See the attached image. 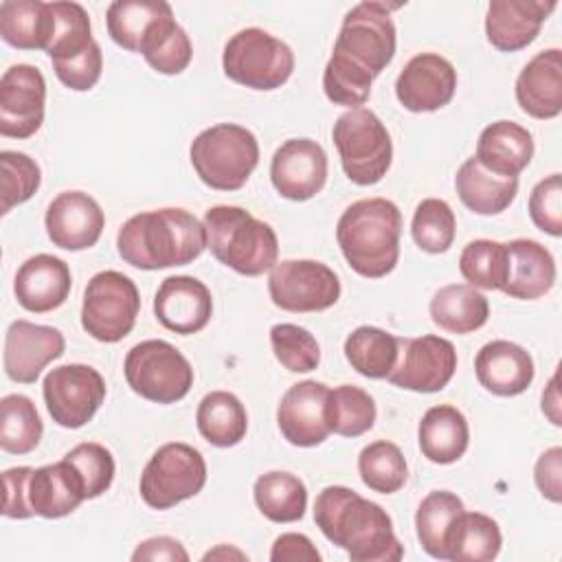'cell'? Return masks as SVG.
Here are the masks:
<instances>
[{
    "label": "cell",
    "mask_w": 562,
    "mask_h": 562,
    "mask_svg": "<svg viewBox=\"0 0 562 562\" xmlns=\"http://www.w3.org/2000/svg\"><path fill=\"white\" fill-rule=\"evenodd\" d=\"M314 522L351 562H397L404 547L393 531L386 509L351 487L327 485L314 501Z\"/></svg>",
    "instance_id": "1"
},
{
    "label": "cell",
    "mask_w": 562,
    "mask_h": 562,
    "mask_svg": "<svg viewBox=\"0 0 562 562\" xmlns=\"http://www.w3.org/2000/svg\"><path fill=\"white\" fill-rule=\"evenodd\" d=\"M206 248L204 224L187 209L165 206L132 215L116 233V250L138 270L193 263Z\"/></svg>",
    "instance_id": "2"
},
{
    "label": "cell",
    "mask_w": 562,
    "mask_h": 562,
    "mask_svg": "<svg viewBox=\"0 0 562 562\" xmlns=\"http://www.w3.org/2000/svg\"><path fill=\"white\" fill-rule=\"evenodd\" d=\"M402 213L386 198L349 204L336 224V241L349 268L364 279H382L400 259Z\"/></svg>",
    "instance_id": "3"
},
{
    "label": "cell",
    "mask_w": 562,
    "mask_h": 562,
    "mask_svg": "<svg viewBox=\"0 0 562 562\" xmlns=\"http://www.w3.org/2000/svg\"><path fill=\"white\" fill-rule=\"evenodd\" d=\"M206 248L211 255L244 277H259L274 268L279 239L274 228L250 211L231 204L211 206L204 213Z\"/></svg>",
    "instance_id": "4"
},
{
    "label": "cell",
    "mask_w": 562,
    "mask_h": 562,
    "mask_svg": "<svg viewBox=\"0 0 562 562\" xmlns=\"http://www.w3.org/2000/svg\"><path fill=\"white\" fill-rule=\"evenodd\" d=\"M198 178L215 191H237L259 162L257 136L237 123H217L202 130L189 147Z\"/></svg>",
    "instance_id": "5"
},
{
    "label": "cell",
    "mask_w": 562,
    "mask_h": 562,
    "mask_svg": "<svg viewBox=\"0 0 562 562\" xmlns=\"http://www.w3.org/2000/svg\"><path fill=\"white\" fill-rule=\"evenodd\" d=\"M331 140L338 149L345 176L358 187L378 184L391 169V134L380 116L364 105L347 110L336 119Z\"/></svg>",
    "instance_id": "6"
},
{
    "label": "cell",
    "mask_w": 562,
    "mask_h": 562,
    "mask_svg": "<svg viewBox=\"0 0 562 562\" xmlns=\"http://www.w3.org/2000/svg\"><path fill=\"white\" fill-rule=\"evenodd\" d=\"M222 70L231 81L250 90H277L294 72V53L272 33L248 26L224 44Z\"/></svg>",
    "instance_id": "7"
},
{
    "label": "cell",
    "mask_w": 562,
    "mask_h": 562,
    "mask_svg": "<svg viewBox=\"0 0 562 562\" xmlns=\"http://www.w3.org/2000/svg\"><path fill=\"white\" fill-rule=\"evenodd\" d=\"M123 375L136 395L154 404H176L193 386L191 362L160 338L134 345L123 360Z\"/></svg>",
    "instance_id": "8"
},
{
    "label": "cell",
    "mask_w": 562,
    "mask_h": 562,
    "mask_svg": "<svg viewBox=\"0 0 562 562\" xmlns=\"http://www.w3.org/2000/svg\"><path fill=\"white\" fill-rule=\"evenodd\" d=\"M204 483L206 461L202 452L184 441H169L145 463L138 490L151 509H169L200 494Z\"/></svg>",
    "instance_id": "9"
},
{
    "label": "cell",
    "mask_w": 562,
    "mask_h": 562,
    "mask_svg": "<svg viewBox=\"0 0 562 562\" xmlns=\"http://www.w3.org/2000/svg\"><path fill=\"white\" fill-rule=\"evenodd\" d=\"M140 312V294L136 283L119 270L97 272L81 303V327L99 342H119L136 325Z\"/></svg>",
    "instance_id": "10"
},
{
    "label": "cell",
    "mask_w": 562,
    "mask_h": 562,
    "mask_svg": "<svg viewBox=\"0 0 562 562\" xmlns=\"http://www.w3.org/2000/svg\"><path fill=\"white\" fill-rule=\"evenodd\" d=\"M391 9L375 0L351 7L342 18L331 53L347 57L375 79L393 61L397 46Z\"/></svg>",
    "instance_id": "11"
},
{
    "label": "cell",
    "mask_w": 562,
    "mask_h": 562,
    "mask_svg": "<svg viewBox=\"0 0 562 562\" xmlns=\"http://www.w3.org/2000/svg\"><path fill=\"white\" fill-rule=\"evenodd\" d=\"M270 301L283 312H323L338 303V274L323 261L283 259L268 277Z\"/></svg>",
    "instance_id": "12"
},
{
    "label": "cell",
    "mask_w": 562,
    "mask_h": 562,
    "mask_svg": "<svg viewBox=\"0 0 562 562\" xmlns=\"http://www.w3.org/2000/svg\"><path fill=\"white\" fill-rule=\"evenodd\" d=\"M105 380L90 364H61L50 369L42 382V395L48 415L61 428L77 430L86 426L105 400Z\"/></svg>",
    "instance_id": "13"
},
{
    "label": "cell",
    "mask_w": 562,
    "mask_h": 562,
    "mask_svg": "<svg viewBox=\"0 0 562 562\" xmlns=\"http://www.w3.org/2000/svg\"><path fill=\"white\" fill-rule=\"evenodd\" d=\"M397 360L389 382L404 391L437 393L448 386L457 371V351L448 338L424 334L419 338H397Z\"/></svg>",
    "instance_id": "14"
},
{
    "label": "cell",
    "mask_w": 562,
    "mask_h": 562,
    "mask_svg": "<svg viewBox=\"0 0 562 562\" xmlns=\"http://www.w3.org/2000/svg\"><path fill=\"white\" fill-rule=\"evenodd\" d=\"M46 79L31 64H13L0 79V134L31 138L44 123Z\"/></svg>",
    "instance_id": "15"
},
{
    "label": "cell",
    "mask_w": 562,
    "mask_h": 562,
    "mask_svg": "<svg viewBox=\"0 0 562 562\" xmlns=\"http://www.w3.org/2000/svg\"><path fill=\"white\" fill-rule=\"evenodd\" d=\"M270 180L277 193L292 202H305L327 182V154L312 138H288L270 160Z\"/></svg>",
    "instance_id": "16"
},
{
    "label": "cell",
    "mask_w": 562,
    "mask_h": 562,
    "mask_svg": "<svg viewBox=\"0 0 562 562\" xmlns=\"http://www.w3.org/2000/svg\"><path fill=\"white\" fill-rule=\"evenodd\" d=\"M457 92V70L439 53H419L411 57L395 79V97L408 112H437L446 108Z\"/></svg>",
    "instance_id": "17"
},
{
    "label": "cell",
    "mask_w": 562,
    "mask_h": 562,
    "mask_svg": "<svg viewBox=\"0 0 562 562\" xmlns=\"http://www.w3.org/2000/svg\"><path fill=\"white\" fill-rule=\"evenodd\" d=\"M64 349L66 338L57 327L18 318L4 334V373L18 384H33L48 362L64 356Z\"/></svg>",
    "instance_id": "18"
},
{
    "label": "cell",
    "mask_w": 562,
    "mask_h": 562,
    "mask_svg": "<svg viewBox=\"0 0 562 562\" xmlns=\"http://www.w3.org/2000/svg\"><path fill=\"white\" fill-rule=\"evenodd\" d=\"M327 393V384L303 380L281 395L277 406V426L288 443L296 448H314L329 437L331 430L325 415Z\"/></svg>",
    "instance_id": "19"
},
{
    "label": "cell",
    "mask_w": 562,
    "mask_h": 562,
    "mask_svg": "<svg viewBox=\"0 0 562 562\" xmlns=\"http://www.w3.org/2000/svg\"><path fill=\"white\" fill-rule=\"evenodd\" d=\"M46 235L61 250L92 248L105 226V215L99 202L83 191H64L46 209Z\"/></svg>",
    "instance_id": "20"
},
{
    "label": "cell",
    "mask_w": 562,
    "mask_h": 562,
    "mask_svg": "<svg viewBox=\"0 0 562 562\" xmlns=\"http://www.w3.org/2000/svg\"><path fill=\"white\" fill-rule=\"evenodd\" d=\"M154 314L156 321L173 334H198L213 316L211 290L189 274L167 277L156 290Z\"/></svg>",
    "instance_id": "21"
},
{
    "label": "cell",
    "mask_w": 562,
    "mask_h": 562,
    "mask_svg": "<svg viewBox=\"0 0 562 562\" xmlns=\"http://www.w3.org/2000/svg\"><path fill=\"white\" fill-rule=\"evenodd\" d=\"M555 7V0H492L485 13V37L501 53L522 50L538 37Z\"/></svg>",
    "instance_id": "22"
},
{
    "label": "cell",
    "mask_w": 562,
    "mask_h": 562,
    "mask_svg": "<svg viewBox=\"0 0 562 562\" xmlns=\"http://www.w3.org/2000/svg\"><path fill=\"white\" fill-rule=\"evenodd\" d=\"M72 274L64 259L40 252L29 257L15 272L13 292L18 303L33 314H46L61 307L70 294Z\"/></svg>",
    "instance_id": "23"
},
{
    "label": "cell",
    "mask_w": 562,
    "mask_h": 562,
    "mask_svg": "<svg viewBox=\"0 0 562 562\" xmlns=\"http://www.w3.org/2000/svg\"><path fill=\"white\" fill-rule=\"evenodd\" d=\"M479 384L498 397L525 393L536 375L531 353L512 340H490L474 356Z\"/></svg>",
    "instance_id": "24"
},
{
    "label": "cell",
    "mask_w": 562,
    "mask_h": 562,
    "mask_svg": "<svg viewBox=\"0 0 562 562\" xmlns=\"http://www.w3.org/2000/svg\"><path fill=\"white\" fill-rule=\"evenodd\" d=\"M173 22V9L165 0H116L105 13L108 35L112 42L140 55Z\"/></svg>",
    "instance_id": "25"
},
{
    "label": "cell",
    "mask_w": 562,
    "mask_h": 562,
    "mask_svg": "<svg viewBox=\"0 0 562 562\" xmlns=\"http://www.w3.org/2000/svg\"><path fill=\"white\" fill-rule=\"evenodd\" d=\"M514 92L525 114L540 121L555 119L562 112V50L536 53L518 72Z\"/></svg>",
    "instance_id": "26"
},
{
    "label": "cell",
    "mask_w": 562,
    "mask_h": 562,
    "mask_svg": "<svg viewBox=\"0 0 562 562\" xmlns=\"http://www.w3.org/2000/svg\"><path fill=\"white\" fill-rule=\"evenodd\" d=\"M507 272L501 292L518 301H536L555 283V259L536 239H512L505 244Z\"/></svg>",
    "instance_id": "27"
},
{
    "label": "cell",
    "mask_w": 562,
    "mask_h": 562,
    "mask_svg": "<svg viewBox=\"0 0 562 562\" xmlns=\"http://www.w3.org/2000/svg\"><path fill=\"white\" fill-rule=\"evenodd\" d=\"M474 158L490 173L518 178L533 158V136L520 123L494 121L479 134Z\"/></svg>",
    "instance_id": "28"
},
{
    "label": "cell",
    "mask_w": 562,
    "mask_h": 562,
    "mask_svg": "<svg viewBox=\"0 0 562 562\" xmlns=\"http://www.w3.org/2000/svg\"><path fill=\"white\" fill-rule=\"evenodd\" d=\"M83 501V483L66 459L33 468L29 479V503L35 516L48 520L64 518L72 514Z\"/></svg>",
    "instance_id": "29"
},
{
    "label": "cell",
    "mask_w": 562,
    "mask_h": 562,
    "mask_svg": "<svg viewBox=\"0 0 562 562\" xmlns=\"http://www.w3.org/2000/svg\"><path fill=\"white\" fill-rule=\"evenodd\" d=\"M417 441L422 454L437 465L459 461L470 446V426L465 415L452 404L430 406L419 422Z\"/></svg>",
    "instance_id": "30"
},
{
    "label": "cell",
    "mask_w": 562,
    "mask_h": 562,
    "mask_svg": "<svg viewBox=\"0 0 562 562\" xmlns=\"http://www.w3.org/2000/svg\"><path fill=\"white\" fill-rule=\"evenodd\" d=\"M55 35L50 2L4 0L0 2V37L18 50H48Z\"/></svg>",
    "instance_id": "31"
},
{
    "label": "cell",
    "mask_w": 562,
    "mask_h": 562,
    "mask_svg": "<svg viewBox=\"0 0 562 562\" xmlns=\"http://www.w3.org/2000/svg\"><path fill=\"white\" fill-rule=\"evenodd\" d=\"M454 189L463 206L476 215H498L503 213L518 193V178H501L490 173L472 156L463 160L454 176Z\"/></svg>",
    "instance_id": "32"
},
{
    "label": "cell",
    "mask_w": 562,
    "mask_h": 562,
    "mask_svg": "<svg viewBox=\"0 0 562 562\" xmlns=\"http://www.w3.org/2000/svg\"><path fill=\"white\" fill-rule=\"evenodd\" d=\"M430 321L450 334H472L490 318V303L485 294L468 283H450L439 288L428 305Z\"/></svg>",
    "instance_id": "33"
},
{
    "label": "cell",
    "mask_w": 562,
    "mask_h": 562,
    "mask_svg": "<svg viewBox=\"0 0 562 562\" xmlns=\"http://www.w3.org/2000/svg\"><path fill=\"white\" fill-rule=\"evenodd\" d=\"M503 533L498 522L481 512H461L446 538V560L490 562L501 553Z\"/></svg>",
    "instance_id": "34"
},
{
    "label": "cell",
    "mask_w": 562,
    "mask_h": 562,
    "mask_svg": "<svg viewBox=\"0 0 562 562\" xmlns=\"http://www.w3.org/2000/svg\"><path fill=\"white\" fill-rule=\"evenodd\" d=\"M195 424L211 446L233 448L246 437L248 413L235 393L211 391L198 404Z\"/></svg>",
    "instance_id": "35"
},
{
    "label": "cell",
    "mask_w": 562,
    "mask_h": 562,
    "mask_svg": "<svg viewBox=\"0 0 562 562\" xmlns=\"http://www.w3.org/2000/svg\"><path fill=\"white\" fill-rule=\"evenodd\" d=\"M252 498L261 516L272 522H296L307 509V487L292 472L272 470L257 476Z\"/></svg>",
    "instance_id": "36"
},
{
    "label": "cell",
    "mask_w": 562,
    "mask_h": 562,
    "mask_svg": "<svg viewBox=\"0 0 562 562\" xmlns=\"http://www.w3.org/2000/svg\"><path fill=\"white\" fill-rule=\"evenodd\" d=\"M397 336L373 325H360L345 338V358L360 375L384 380L397 360Z\"/></svg>",
    "instance_id": "37"
},
{
    "label": "cell",
    "mask_w": 562,
    "mask_h": 562,
    "mask_svg": "<svg viewBox=\"0 0 562 562\" xmlns=\"http://www.w3.org/2000/svg\"><path fill=\"white\" fill-rule=\"evenodd\" d=\"M463 509V501L448 490H435L422 498L415 512V531L422 549L430 558L446 560V538Z\"/></svg>",
    "instance_id": "38"
},
{
    "label": "cell",
    "mask_w": 562,
    "mask_h": 562,
    "mask_svg": "<svg viewBox=\"0 0 562 562\" xmlns=\"http://www.w3.org/2000/svg\"><path fill=\"white\" fill-rule=\"evenodd\" d=\"M44 424L31 397L9 393L0 400V448L9 454H29L40 446Z\"/></svg>",
    "instance_id": "39"
},
{
    "label": "cell",
    "mask_w": 562,
    "mask_h": 562,
    "mask_svg": "<svg viewBox=\"0 0 562 562\" xmlns=\"http://www.w3.org/2000/svg\"><path fill=\"white\" fill-rule=\"evenodd\" d=\"M325 415L329 430L340 437H360L373 428L378 408L373 397L353 384H340L329 389Z\"/></svg>",
    "instance_id": "40"
},
{
    "label": "cell",
    "mask_w": 562,
    "mask_h": 562,
    "mask_svg": "<svg viewBox=\"0 0 562 562\" xmlns=\"http://www.w3.org/2000/svg\"><path fill=\"white\" fill-rule=\"evenodd\" d=\"M358 474L369 490L378 494H395L408 479V465L400 446L378 439L360 450Z\"/></svg>",
    "instance_id": "41"
},
{
    "label": "cell",
    "mask_w": 562,
    "mask_h": 562,
    "mask_svg": "<svg viewBox=\"0 0 562 562\" xmlns=\"http://www.w3.org/2000/svg\"><path fill=\"white\" fill-rule=\"evenodd\" d=\"M411 235L417 248L428 255H441L450 250L457 235L454 211L441 198H424L415 206Z\"/></svg>",
    "instance_id": "42"
},
{
    "label": "cell",
    "mask_w": 562,
    "mask_h": 562,
    "mask_svg": "<svg viewBox=\"0 0 562 562\" xmlns=\"http://www.w3.org/2000/svg\"><path fill=\"white\" fill-rule=\"evenodd\" d=\"M459 270L472 288L501 290L507 272L505 244L494 239H472L459 255Z\"/></svg>",
    "instance_id": "43"
},
{
    "label": "cell",
    "mask_w": 562,
    "mask_h": 562,
    "mask_svg": "<svg viewBox=\"0 0 562 562\" xmlns=\"http://www.w3.org/2000/svg\"><path fill=\"white\" fill-rule=\"evenodd\" d=\"M50 7L55 13V35L46 50L50 61H61L81 55L94 42L88 11L79 2L68 0L50 2Z\"/></svg>",
    "instance_id": "44"
},
{
    "label": "cell",
    "mask_w": 562,
    "mask_h": 562,
    "mask_svg": "<svg viewBox=\"0 0 562 562\" xmlns=\"http://www.w3.org/2000/svg\"><path fill=\"white\" fill-rule=\"evenodd\" d=\"M373 77L358 64L349 61L342 55L331 53L323 70V92L325 97L349 110L362 108L369 101Z\"/></svg>",
    "instance_id": "45"
},
{
    "label": "cell",
    "mask_w": 562,
    "mask_h": 562,
    "mask_svg": "<svg viewBox=\"0 0 562 562\" xmlns=\"http://www.w3.org/2000/svg\"><path fill=\"white\" fill-rule=\"evenodd\" d=\"M0 213L7 215L13 206L24 204L35 195L42 182L40 165L24 151H0Z\"/></svg>",
    "instance_id": "46"
},
{
    "label": "cell",
    "mask_w": 562,
    "mask_h": 562,
    "mask_svg": "<svg viewBox=\"0 0 562 562\" xmlns=\"http://www.w3.org/2000/svg\"><path fill=\"white\" fill-rule=\"evenodd\" d=\"M270 347L274 358L292 373H310L321 362L318 340L301 325L277 323L270 327Z\"/></svg>",
    "instance_id": "47"
},
{
    "label": "cell",
    "mask_w": 562,
    "mask_h": 562,
    "mask_svg": "<svg viewBox=\"0 0 562 562\" xmlns=\"http://www.w3.org/2000/svg\"><path fill=\"white\" fill-rule=\"evenodd\" d=\"M64 459L79 474V479L83 483L86 501L99 498L101 494H105L110 490V485L114 481L116 463H114L112 452L105 446H101L97 441H83V443H77L72 450H68L64 454Z\"/></svg>",
    "instance_id": "48"
},
{
    "label": "cell",
    "mask_w": 562,
    "mask_h": 562,
    "mask_svg": "<svg viewBox=\"0 0 562 562\" xmlns=\"http://www.w3.org/2000/svg\"><path fill=\"white\" fill-rule=\"evenodd\" d=\"M143 57L160 75H180L191 64L193 46L187 31L176 22L156 40V44Z\"/></svg>",
    "instance_id": "49"
},
{
    "label": "cell",
    "mask_w": 562,
    "mask_h": 562,
    "mask_svg": "<svg viewBox=\"0 0 562 562\" xmlns=\"http://www.w3.org/2000/svg\"><path fill=\"white\" fill-rule=\"evenodd\" d=\"M529 217L542 233L562 235V180L560 173L542 178L529 193Z\"/></svg>",
    "instance_id": "50"
},
{
    "label": "cell",
    "mask_w": 562,
    "mask_h": 562,
    "mask_svg": "<svg viewBox=\"0 0 562 562\" xmlns=\"http://www.w3.org/2000/svg\"><path fill=\"white\" fill-rule=\"evenodd\" d=\"M53 70L66 88H70L75 92H86V90L94 88L97 81L101 79V70H103L101 46L97 42H92L81 55L61 59V61H53Z\"/></svg>",
    "instance_id": "51"
},
{
    "label": "cell",
    "mask_w": 562,
    "mask_h": 562,
    "mask_svg": "<svg viewBox=\"0 0 562 562\" xmlns=\"http://www.w3.org/2000/svg\"><path fill=\"white\" fill-rule=\"evenodd\" d=\"M33 468L20 465L9 468L2 472L4 483V503H2V516L11 520H26L35 516L31 503H29V479Z\"/></svg>",
    "instance_id": "52"
},
{
    "label": "cell",
    "mask_w": 562,
    "mask_h": 562,
    "mask_svg": "<svg viewBox=\"0 0 562 562\" xmlns=\"http://www.w3.org/2000/svg\"><path fill=\"white\" fill-rule=\"evenodd\" d=\"M533 481L538 492L551 501L560 503L562 501V448L553 446L544 450L533 468Z\"/></svg>",
    "instance_id": "53"
},
{
    "label": "cell",
    "mask_w": 562,
    "mask_h": 562,
    "mask_svg": "<svg viewBox=\"0 0 562 562\" xmlns=\"http://www.w3.org/2000/svg\"><path fill=\"white\" fill-rule=\"evenodd\" d=\"M272 562H321V553L305 533L288 531L277 536L270 549Z\"/></svg>",
    "instance_id": "54"
},
{
    "label": "cell",
    "mask_w": 562,
    "mask_h": 562,
    "mask_svg": "<svg viewBox=\"0 0 562 562\" xmlns=\"http://www.w3.org/2000/svg\"><path fill=\"white\" fill-rule=\"evenodd\" d=\"M132 560H134V562H140V560H149V562H156V560L187 562V560H189V553H187V549L182 547L180 540H176V538H171V536H154V538L143 540V542L134 549Z\"/></svg>",
    "instance_id": "55"
},
{
    "label": "cell",
    "mask_w": 562,
    "mask_h": 562,
    "mask_svg": "<svg viewBox=\"0 0 562 562\" xmlns=\"http://www.w3.org/2000/svg\"><path fill=\"white\" fill-rule=\"evenodd\" d=\"M542 413L549 417L553 426H562V415H560V391H558V373L551 375L549 384L542 391Z\"/></svg>",
    "instance_id": "56"
},
{
    "label": "cell",
    "mask_w": 562,
    "mask_h": 562,
    "mask_svg": "<svg viewBox=\"0 0 562 562\" xmlns=\"http://www.w3.org/2000/svg\"><path fill=\"white\" fill-rule=\"evenodd\" d=\"M202 558H204V560H226V558L246 560V553H244V551H239V549H235V547H228V544H220V547H215V549L206 551Z\"/></svg>",
    "instance_id": "57"
}]
</instances>
